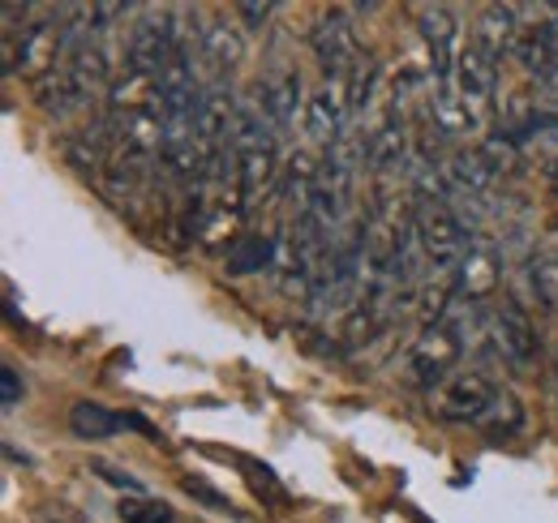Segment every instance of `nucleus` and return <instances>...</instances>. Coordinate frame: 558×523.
Instances as JSON below:
<instances>
[{
  "mask_svg": "<svg viewBox=\"0 0 558 523\" xmlns=\"http://www.w3.org/2000/svg\"><path fill=\"white\" fill-rule=\"evenodd\" d=\"M39 523H86V520H82V511L70 507V502H48V507H39Z\"/></svg>",
  "mask_w": 558,
  "mask_h": 523,
  "instance_id": "bb28decb",
  "label": "nucleus"
},
{
  "mask_svg": "<svg viewBox=\"0 0 558 523\" xmlns=\"http://www.w3.org/2000/svg\"><path fill=\"white\" fill-rule=\"evenodd\" d=\"M447 177H451V185L460 190V194L469 197H486L494 185H498V163L489 159L486 150H460L456 159H451V168H447Z\"/></svg>",
  "mask_w": 558,
  "mask_h": 523,
  "instance_id": "2eb2a0df",
  "label": "nucleus"
},
{
  "mask_svg": "<svg viewBox=\"0 0 558 523\" xmlns=\"http://www.w3.org/2000/svg\"><path fill=\"white\" fill-rule=\"evenodd\" d=\"M498 399V387L489 382L482 369H464V374H456L451 382H442L434 399H429V408H434V416L438 421H451V425H477L482 416L489 412V403Z\"/></svg>",
  "mask_w": 558,
  "mask_h": 523,
  "instance_id": "20e7f679",
  "label": "nucleus"
},
{
  "mask_svg": "<svg viewBox=\"0 0 558 523\" xmlns=\"http://www.w3.org/2000/svg\"><path fill=\"white\" fill-rule=\"evenodd\" d=\"M434 125H442V133H473L482 125V112H473L464 104L456 82H438L434 86Z\"/></svg>",
  "mask_w": 558,
  "mask_h": 523,
  "instance_id": "f3484780",
  "label": "nucleus"
},
{
  "mask_svg": "<svg viewBox=\"0 0 558 523\" xmlns=\"http://www.w3.org/2000/svg\"><path fill=\"white\" fill-rule=\"evenodd\" d=\"M276 258H279L276 236L245 232V236H236V241L223 250V270H228V275H258V270L276 266Z\"/></svg>",
  "mask_w": 558,
  "mask_h": 523,
  "instance_id": "4468645a",
  "label": "nucleus"
},
{
  "mask_svg": "<svg viewBox=\"0 0 558 523\" xmlns=\"http://www.w3.org/2000/svg\"><path fill=\"white\" fill-rule=\"evenodd\" d=\"M177 13L172 9H146L138 22H134V35H130V61L125 69H134V73H150V77H159L163 65L181 52V44H177V22H172Z\"/></svg>",
  "mask_w": 558,
  "mask_h": 523,
  "instance_id": "7ed1b4c3",
  "label": "nucleus"
},
{
  "mask_svg": "<svg viewBox=\"0 0 558 523\" xmlns=\"http://www.w3.org/2000/svg\"><path fill=\"white\" fill-rule=\"evenodd\" d=\"M460 356H464V339H460V330L442 318V323H434V327H425L417 335V343L409 352V374H413V382L438 391L442 382L456 378Z\"/></svg>",
  "mask_w": 558,
  "mask_h": 523,
  "instance_id": "f03ea898",
  "label": "nucleus"
},
{
  "mask_svg": "<svg viewBox=\"0 0 558 523\" xmlns=\"http://www.w3.org/2000/svg\"><path fill=\"white\" fill-rule=\"evenodd\" d=\"M352 117L349 104V77H327L323 90L310 95V112H305V125L310 137L323 142V146H336L344 137V121Z\"/></svg>",
  "mask_w": 558,
  "mask_h": 523,
  "instance_id": "6e6552de",
  "label": "nucleus"
},
{
  "mask_svg": "<svg viewBox=\"0 0 558 523\" xmlns=\"http://www.w3.org/2000/svg\"><path fill=\"white\" fill-rule=\"evenodd\" d=\"M546 35H550V44H555V48H558V4H555V17L546 22Z\"/></svg>",
  "mask_w": 558,
  "mask_h": 523,
  "instance_id": "c85d7f7f",
  "label": "nucleus"
},
{
  "mask_svg": "<svg viewBox=\"0 0 558 523\" xmlns=\"http://www.w3.org/2000/svg\"><path fill=\"white\" fill-rule=\"evenodd\" d=\"M489 339L498 348V356H507L515 369H529L537 356H542V339H537V327L533 318L515 305V301H502L494 309V323H489Z\"/></svg>",
  "mask_w": 558,
  "mask_h": 523,
  "instance_id": "39448f33",
  "label": "nucleus"
},
{
  "mask_svg": "<svg viewBox=\"0 0 558 523\" xmlns=\"http://www.w3.org/2000/svg\"><path fill=\"white\" fill-rule=\"evenodd\" d=\"M529 275H533V292H537V301L558 314V254H537Z\"/></svg>",
  "mask_w": 558,
  "mask_h": 523,
  "instance_id": "4be33fe9",
  "label": "nucleus"
},
{
  "mask_svg": "<svg viewBox=\"0 0 558 523\" xmlns=\"http://www.w3.org/2000/svg\"><path fill=\"white\" fill-rule=\"evenodd\" d=\"M125 425V416L108 412L104 403H90V399H77L70 408V429L86 442H104V438H117Z\"/></svg>",
  "mask_w": 558,
  "mask_h": 523,
  "instance_id": "a211bd4d",
  "label": "nucleus"
},
{
  "mask_svg": "<svg viewBox=\"0 0 558 523\" xmlns=\"http://www.w3.org/2000/svg\"><path fill=\"white\" fill-rule=\"evenodd\" d=\"M417 17L421 39H425L429 61H434V77L451 82L456 77V61H460V22H456V13L447 4H421Z\"/></svg>",
  "mask_w": 558,
  "mask_h": 523,
  "instance_id": "0eeeda50",
  "label": "nucleus"
},
{
  "mask_svg": "<svg viewBox=\"0 0 558 523\" xmlns=\"http://www.w3.org/2000/svg\"><path fill=\"white\" fill-rule=\"evenodd\" d=\"M413 232H417V245L429 270H456L460 258H464V219L442 202H421L417 206V219H413Z\"/></svg>",
  "mask_w": 558,
  "mask_h": 523,
  "instance_id": "f257e3e1",
  "label": "nucleus"
},
{
  "mask_svg": "<svg viewBox=\"0 0 558 523\" xmlns=\"http://www.w3.org/2000/svg\"><path fill=\"white\" fill-rule=\"evenodd\" d=\"M236 13L245 17V26H250V31H263V26H267V17L276 13V4H271V0H263V4H258V0H241V4H236Z\"/></svg>",
  "mask_w": 558,
  "mask_h": 523,
  "instance_id": "a878e982",
  "label": "nucleus"
},
{
  "mask_svg": "<svg viewBox=\"0 0 558 523\" xmlns=\"http://www.w3.org/2000/svg\"><path fill=\"white\" fill-rule=\"evenodd\" d=\"M90 467H95V476H104L108 485H117V489H130L134 498H138V494H142V481H134L130 472H117V467H112V463H104V459H95Z\"/></svg>",
  "mask_w": 558,
  "mask_h": 523,
  "instance_id": "393cba45",
  "label": "nucleus"
},
{
  "mask_svg": "<svg viewBox=\"0 0 558 523\" xmlns=\"http://www.w3.org/2000/svg\"><path fill=\"white\" fill-rule=\"evenodd\" d=\"M245 476H250L254 494H271L276 502H283V485L276 481V472H271V467H263V472H258V463H250V467H245Z\"/></svg>",
  "mask_w": 558,
  "mask_h": 523,
  "instance_id": "5701e85b",
  "label": "nucleus"
},
{
  "mask_svg": "<svg viewBox=\"0 0 558 523\" xmlns=\"http://www.w3.org/2000/svg\"><path fill=\"white\" fill-rule=\"evenodd\" d=\"M477 429H486L489 438H515L524 429V408L511 391H498V399L489 403V412L477 421Z\"/></svg>",
  "mask_w": 558,
  "mask_h": 523,
  "instance_id": "aec40b11",
  "label": "nucleus"
},
{
  "mask_svg": "<svg viewBox=\"0 0 558 523\" xmlns=\"http://www.w3.org/2000/svg\"><path fill=\"white\" fill-rule=\"evenodd\" d=\"M550 394H555V408H558V365H555V378H550Z\"/></svg>",
  "mask_w": 558,
  "mask_h": 523,
  "instance_id": "c756f323",
  "label": "nucleus"
},
{
  "mask_svg": "<svg viewBox=\"0 0 558 523\" xmlns=\"http://www.w3.org/2000/svg\"><path fill=\"white\" fill-rule=\"evenodd\" d=\"M404 155H409V142H404V125H400L396 117L365 137V159H369L374 172H391V168H400Z\"/></svg>",
  "mask_w": 558,
  "mask_h": 523,
  "instance_id": "6ab92c4d",
  "label": "nucleus"
},
{
  "mask_svg": "<svg viewBox=\"0 0 558 523\" xmlns=\"http://www.w3.org/2000/svg\"><path fill=\"white\" fill-rule=\"evenodd\" d=\"M258 104H263V112H267V121H271L276 130H283V133L296 130V117H301V77H296L292 69L267 77Z\"/></svg>",
  "mask_w": 558,
  "mask_h": 523,
  "instance_id": "f8f14e48",
  "label": "nucleus"
},
{
  "mask_svg": "<svg viewBox=\"0 0 558 523\" xmlns=\"http://www.w3.org/2000/svg\"><path fill=\"white\" fill-rule=\"evenodd\" d=\"M498 275H502V266H498L494 245H489V241H469L464 258L456 266V301H469V305H473V301H482V296H494Z\"/></svg>",
  "mask_w": 558,
  "mask_h": 523,
  "instance_id": "1a4fd4ad",
  "label": "nucleus"
},
{
  "mask_svg": "<svg viewBox=\"0 0 558 523\" xmlns=\"http://www.w3.org/2000/svg\"><path fill=\"white\" fill-rule=\"evenodd\" d=\"M507 137H511V146H515L520 155L542 159L550 177L558 172V117H542V112H537V117H529L524 125H515Z\"/></svg>",
  "mask_w": 558,
  "mask_h": 523,
  "instance_id": "ddd939ff",
  "label": "nucleus"
},
{
  "mask_svg": "<svg viewBox=\"0 0 558 523\" xmlns=\"http://www.w3.org/2000/svg\"><path fill=\"white\" fill-rule=\"evenodd\" d=\"M451 82H456V90L464 95V104H469L473 112H486L489 95H494V82H498V65L489 61L477 44H464Z\"/></svg>",
  "mask_w": 558,
  "mask_h": 523,
  "instance_id": "9d476101",
  "label": "nucleus"
},
{
  "mask_svg": "<svg viewBox=\"0 0 558 523\" xmlns=\"http://www.w3.org/2000/svg\"><path fill=\"white\" fill-rule=\"evenodd\" d=\"M181 489H185V494H194V498H207V507H215V511H228L223 494H215L210 485H203V481H194V476H185V481H181Z\"/></svg>",
  "mask_w": 558,
  "mask_h": 523,
  "instance_id": "cd10ccee",
  "label": "nucleus"
},
{
  "mask_svg": "<svg viewBox=\"0 0 558 523\" xmlns=\"http://www.w3.org/2000/svg\"><path fill=\"white\" fill-rule=\"evenodd\" d=\"M198 52H203V57L210 61V69L223 77V73H232V69L241 65V57H245V39H241V31H232L228 22H210L207 31H203Z\"/></svg>",
  "mask_w": 558,
  "mask_h": 523,
  "instance_id": "dca6fc26",
  "label": "nucleus"
},
{
  "mask_svg": "<svg viewBox=\"0 0 558 523\" xmlns=\"http://www.w3.org/2000/svg\"><path fill=\"white\" fill-rule=\"evenodd\" d=\"M310 44H314V57L327 77H352V69L361 65V48H356V35H352V22H344V13H327L314 31H310Z\"/></svg>",
  "mask_w": 558,
  "mask_h": 523,
  "instance_id": "423d86ee",
  "label": "nucleus"
},
{
  "mask_svg": "<svg viewBox=\"0 0 558 523\" xmlns=\"http://www.w3.org/2000/svg\"><path fill=\"white\" fill-rule=\"evenodd\" d=\"M117 515H121V523H177V511H172L168 502L146 498V494L121 498V502H117Z\"/></svg>",
  "mask_w": 558,
  "mask_h": 523,
  "instance_id": "412c9836",
  "label": "nucleus"
},
{
  "mask_svg": "<svg viewBox=\"0 0 558 523\" xmlns=\"http://www.w3.org/2000/svg\"><path fill=\"white\" fill-rule=\"evenodd\" d=\"M22 394H26V387H22L17 369H13V365H0V403H4V408H17Z\"/></svg>",
  "mask_w": 558,
  "mask_h": 523,
  "instance_id": "b1692460",
  "label": "nucleus"
},
{
  "mask_svg": "<svg viewBox=\"0 0 558 523\" xmlns=\"http://www.w3.org/2000/svg\"><path fill=\"white\" fill-rule=\"evenodd\" d=\"M550 181H555V190H558V172H555V177H550Z\"/></svg>",
  "mask_w": 558,
  "mask_h": 523,
  "instance_id": "7c9ffc66",
  "label": "nucleus"
},
{
  "mask_svg": "<svg viewBox=\"0 0 558 523\" xmlns=\"http://www.w3.org/2000/svg\"><path fill=\"white\" fill-rule=\"evenodd\" d=\"M473 44L486 52L494 65H498L502 57H511V52H515V44H520L515 9H511V4H486V9H482V17H477Z\"/></svg>",
  "mask_w": 558,
  "mask_h": 523,
  "instance_id": "9b49d317",
  "label": "nucleus"
}]
</instances>
